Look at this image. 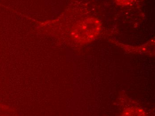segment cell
<instances>
[{
    "label": "cell",
    "instance_id": "cell-1",
    "mask_svg": "<svg viewBox=\"0 0 155 116\" xmlns=\"http://www.w3.org/2000/svg\"><path fill=\"white\" fill-rule=\"evenodd\" d=\"M81 25L79 33L81 34L79 36L82 37V40L84 41H88L92 40L101 31V21L96 19H89L84 22Z\"/></svg>",
    "mask_w": 155,
    "mask_h": 116
},
{
    "label": "cell",
    "instance_id": "cell-2",
    "mask_svg": "<svg viewBox=\"0 0 155 116\" xmlns=\"http://www.w3.org/2000/svg\"><path fill=\"white\" fill-rule=\"evenodd\" d=\"M136 0H115L116 4L121 6H126L133 3Z\"/></svg>",
    "mask_w": 155,
    "mask_h": 116
}]
</instances>
